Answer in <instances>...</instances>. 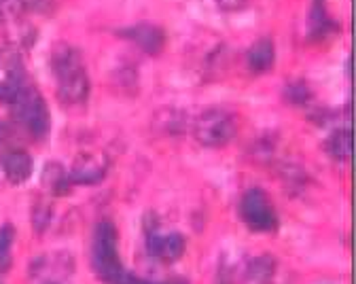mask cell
Here are the masks:
<instances>
[{
    "instance_id": "cell-5",
    "label": "cell",
    "mask_w": 356,
    "mask_h": 284,
    "mask_svg": "<svg viewBox=\"0 0 356 284\" xmlns=\"http://www.w3.org/2000/svg\"><path fill=\"white\" fill-rule=\"evenodd\" d=\"M240 214L252 231H272L278 225L274 204L263 189H250L240 202Z\"/></svg>"
},
{
    "instance_id": "cell-18",
    "label": "cell",
    "mask_w": 356,
    "mask_h": 284,
    "mask_svg": "<svg viewBox=\"0 0 356 284\" xmlns=\"http://www.w3.org/2000/svg\"><path fill=\"white\" fill-rule=\"evenodd\" d=\"M11 242H13V227L11 225L0 227V259H3L9 253Z\"/></svg>"
},
{
    "instance_id": "cell-17",
    "label": "cell",
    "mask_w": 356,
    "mask_h": 284,
    "mask_svg": "<svg viewBox=\"0 0 356 284\" xmlns=\"http://www.w3.org/2000/svg\"><path fill=\"white\" fill-rule=\"evenodd\" d=\"M24 11L36 15H51L56 11V0H22Z\"/></svg>"
},
{
    "instance_id": "cell-14",
    "label": "cell",
    "mask_w": 356,
    "mask_h": 284,
    "mask_svg": "<svg viewBox=\"0 0 356 284\" xmlns=\"http://www.w3.org/2000/svg\"><path fill=\"white\" fill-rule=\"evenodd\" d=\"M159 117H161V129L163 132H172V134L185 132V125H187L185 115L178 113L176 109H165V111L159 113Z\"/></svg>"
},
{
    "instance_id": "cell-11",
    "label": "cell",
    "mask_w": 356,
    "mask_h": 284,
    "mask_svg": "<svg viewBox=\"0 0 356 284\" xmlns=\"http://www.w3.org/2000/svg\"><path fill=\"white\" fill-rule=\"evenodd\" d=\"M327 153L335 161H348L352 155V132L350 127L335 129L327 140Z\"/></svg>"
},
{
    "instance_id": "cell-22",
    "label": "cell",
    "mask_w": 356,
    "mask_h": 284,
    "mask_svg": "<svg viewBox=\"0 0 356 284\" xmlns=\"http://www.w3.org/2000/svg\"><path fill=\"white\" fill-rule=\"evenodd\" d=\"M316 3H323V0H316Z\"/></svg>"
},
{
    "instance_id": "cell-23",
    "label": "cell",
    "mask_w": 356,
    "mask_h": 284,
    "mask_svg": "<svg viewBox=\"0 0 356 284\" xmlns=\"http://www.w3.org/2000/svg\"><path fill=\"white\" fill-rule=\"evenodd\" d=\"M0 3H5V0H0Z\"/></svg>"
},
{
    "instance_id": "cell-19",
    "label": "cell",
    "mask_w": 356,
    "mask_h": 284,
    "mask_svg": "<svg viewBox=\"0 0 356 284\" xmlns=\"http://www.w3.org/2000/svg\"><path fill=\"white\" fill-rule=\"evenodd\" d=\"M248 0H216V5L222 9V11H240L246 7Z\"/></svg>"
},
{
    "instance_id": "cell-10",
    "label": "cell",
    "mask_w": 356,
    "mask_h": 284,
    "mask_svg": "<svg viewBox=\"0 0 356 284\" xmlns=\"http://www.w3.org/2000/svg\"><path fill=\"white\" fill-rule=\"evenodd\" d=\"M106 174V164L102 159H96V157H85V159H79L72 174H70V182H76V184H96L104 178Z\"/></svg>"
},
{
    "instance_id": "cell-15",
    "label": "cell",
    "mask_w": 356,
    "mask_h": 284,
    "mask_svg": "<svg viewBox=\"0 0 356 284\" xmlns=\"http://www.w3.org/2000/svg\"><path fill=\"white\" fill-rule=\"evenodd\" d=\"M309 87L303 83V81H293V83H289L286 85V89H284V98L291 102V104H297V106H301V104H305L307 100H309Z\"/></svg>"
},
{
    "instance_id": "cell-8",
    "label": "cell",
    "mask_w": 356,
    "mask_h": 284,
    "mask_svg": "<svg viewBox=\"0 0 356 284\" xmlns=\"http://www.w3.org/2000/svg\"><path fill=\"white\" fill-rule=\"evenodd\" d=\"M3 168H5V176L9 182L13 184H22L32 176L34 170V161L26 151H11L5 159H3Z\"/></svg>"
},
{
    "instance_id": "cell-12",
    "label": "cell",
    "mask_w": 356,
    "mask_h": 284,
    "mask_svg": "<svg viewBox=\"0 0 356 284\" xmlns=\"http://www.w3.org/2000/svg\"><path fill=\"white\" fill-rule=\"evenodd\" d=\"M42 182L47 184L56 196H66L70 191V184H72L70 182V176L66 174V170L60 164H56V161L44 166V170H42Z\"/></svg>"
},
{
    "instance_id": "cell-1",
    "label": "cell",
    "mask_w": 356,
    "mask_h": 284,
    "mask_svg": "<svg viewBox=\"0 0 356 284\" xmlns=\"http://www.w3.org/2000/svg\"><path fill=\"white\" fill-rule=\"evenodd\" d=\"M54 72L58 77V98L64 104H81L89 96V79L81 54L72 47H60L54 56Z\"/></svg>"
},
{
    "instance_id": "cell-3",
    "label": "cell",
    "mask_w": 356,
    "mask_h": 284,
    "mask_svg": "<svg viewBox=\"0 0 356 284\" xmlns=\"http://www.w3.org/2000/svg\"><path fill=\"white\" fill-rule=\"evenodd\" d=\"M195 138L200 145L210 147V149H218L225 147L236 138L238 134V119L222 109H208L204 111L193 125Z\"/></svg>"
},
{
    "instance_id": "cell-7",
    "label": "cell",
    "mask_w": 356,
    "mask_h": 284,
    "mask_svg": "<svg viewBox=\"0 0 356 284\" xmlns=\"http://www.w3.org/2000/svg\"><path fill=\"white\" fill-rule=\"evenodd\" d=\"M185 238L181 233H165V235H151L149 238V253L151 257L163 261V263H174L183 257L185 253Z\"/></svg>"
},
{
    "instance_id": "cell-21",
    "label": "cell",
    "mask_w": 356,
    "mask_h": 284,
    "mask_svg": "<svg viewBox=\"0 0 356 284\" xmlns=\"http://www.w3.org/2000/svg\"><path fill=\"white\" fill-rule=\"evenodd\" d=\"M3 138H5V127L0 125V140H3Z\"/></svg>"
},
{
    "instance_id": "cell-20",
    "label": "cell",
    "mask_w": 356,
    "mask_h": 284,
    "mask_svg": "<svg viewBox=\"0 0 356 284\" xmlns=\"http://www.w3.org/2000/svg\"><path fill=\"white\" fill-rule=\"evenodd\" d=\"M7 180V176H5V168H3V161H0V187H3V182Z\"/></svg>"
},
{
    "instance_id": "cell-4",
    "label": "cell",
    "mask_w": 356,
    "mask_h": 284,
    "mask_svg": "<svg viewBox=\"0 0 356 284\" xmlns=\"http://www.w3.org/2000/svg\"><path fill=\"white\" fill-rule=\"evenodd\" d=\"M15 117L30 129L32 136L42 138L47 136L49 125H51V115L47 109V102H44L34 89H19V93L15 96V100L11 102Z\"/></svg>"
},
{
    "instance_id": "cell-2",
    "label": "cell",
    "mask_w": 356,
    "mask_h": 284,
    "mask_svg": "<svg viewBox=\"0 0 356 284\" xmlns=\"http://www.w3.org/2000/svg\"><path fill=\"white\" fill-rule=\"evenodd\" d=\"M117 229L111 221H102L96 227L94 233V248H92V265L98 271V276L106 282L117 284L123 276V267L119 261V248H117Z\"/></svg>"
},
{
    "instance_id": "cell-16",
    "label": "cell",
    "mask_w": 356,
    "mask_h": 284,
    "mask_svg": "<svg viewBox=\"0 0 356 284\" xmlns=\"http://www.w3.org/2000/svg\"><path fill=\"white\" fill-rule=\"evenodd\" d=\"M274 274V261L270 257H259L250 265V276L254 280H267Z\"/></svg>"
},
{
    "instance_id": "cell-6",
    "label": "cell",
    "mask_w": 356,
    "mask_h": 284,
    "mask_svg": "<svg viewBox=\"0 0 356 284\" xmlns=\"http://www.w3.org/2000/svg\"><path fill=\"white\" fill-rule=\"evenodd\" d=\"M121 34L125 38H129L136 47H140V49L149 56L161 54V49L165 47V32L155 24H136V26L123 30Z\"/></svg>"
},
{
    "instance_id": "cell-9",
    "label": "cell",
    "mask_w": 356,
    "mask_h": 284,
    "mask_svg": "<svg viewBox=\"0 0 356 284\" xmlns=\"http://www.w3.org/2000/svg\"><path fill=\"white\" fill-rule=\"evenodd\" d=\"M246 60H248V66H250L252 72H257V74L267 72L274 66V60H276L274 42L270 38H259L248 49Z\"/></svg>"
},
{
    "instance_id": "cell-13",
    "label": "cell",
    "mask_w": 356,
    "mask_h": 284,
    "mask_svg": "<svg viewBox=\"0 0 356 284\" xmlns=\"http://www.w3.org/2000/svg\"><path fill=\"white\" fill-rule=\"evenodd\" d=\"M333 22L329 19L327 11L323 9V3H316L314 9H312V19H309V34L314 38H321L325 34L331 32Z\"/></svg>"
}]
</instances>
